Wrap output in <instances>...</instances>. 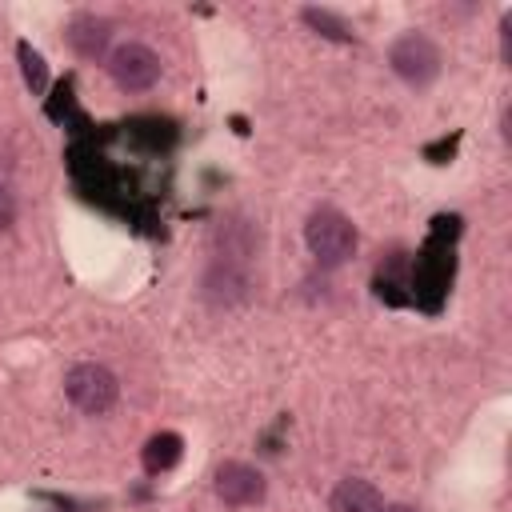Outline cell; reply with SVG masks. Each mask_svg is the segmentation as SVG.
Wrapping results in <instances>:
<instances>
[{
    "instance_id": "6da1fadb",
    "label": "cell",
    "mask_w": 512,
    "mask_h": 512,
    "mask_svg": "<svg viewBox=\"0 0 512 512\" xmlns=\"http://www.w3.org/2000/svg\"><path fill=\"white\" fill-rule=\"evenodd\" d=\"M304 244H308L312 260H316L320 268H340V264H348V260L356 256L360 236H356V224H352L340 208L320 204V208H312V216L304 220Z\"/></svg>"
},
{
    "instance_id": "7a4b0ae2",
    "label": "cell",
    "mask_w": 512,
    "mask_h": 512,
    "mask_svg": "<svg viewBox=\"0 0 512 512\" xmlns=\"http://www.w3.org/2000/svg\"><path fill=\"white\" fill-rule=\"evenodd\" d=\"M388 64H392V72H396L404 84L428 88V84L440 76L444 56H440V44H436L428 32H404V36L392 40Z\"/></svg>"
},
{
    "instance_id": "3957f363",
    "label": "cell",
    "mask_w": 512,
    "mask_h": 512,
    "mask_svg": "<svg viewBox=\"0 0 512 512\" xmlns=\"http://www.w3.org/2000/svg\"><path fill=\"white\" fill-rule=\"evenodd\" d=\"M64 396H68L84 416H104V412L116 404V396H120V380H116L104 364L84 360V364H72V368L64 372Z\"/></svg>"
},
{
    "instance_id": "277c9868",
    "label": "cell",
    "mask_w": 512,
    "mask_h": 512,
    "mask_svg": "<svg viewBox=\"0 0 512 512\" xmlns=\"http://www.w3.org/2000/svg\"><path fill=\"white\" fill-rule=\"evenodd\" d=\"M108 72H112L116 88H124V92H148L160 80V56L140 40H124L112 48Z\"/></svg>"
},
{
    "instance_id": "5b68a950",
    "label": "cell",
    "mask_w": 512,
    "mask_h": 512,
    "mask_svg": "<svg viewBox=\"0 0 512 512\" xmlns=\"http://www.w3.org/2000/svg\"><path fill=\"white\" fill-rule=\"evenodd\" d=\"M200 296L212 308H236V304H244L252 296V272L244 264H232V260H216L212 256V264L200 276Z\"/></svg>"
},
{
    "instance_id": "8992f818",
    "label": "cell",
    "mask_w": 512,
    "mask_h": 512,
    "mask_svg": "<svg viewBox=\"0 0 512 512\" xmlns=\"http://www.w3.org/2000/svg\"><path fill=\"white\" fill-rule=\"evenodd\" d=\"M212 488H216V496L228 508H252V504H260L268 496L264 472L252 468V464H244V460H224L216 468V476H212Z\"/></svg>"
},
{
    "instance_id": "52a82bcc",
    "label": "cell",
    "mask_w": 512,
    "mask_h": 512,
    "mask_svg": "<svg viewBox=\"0 0 512 512\" xmlns=\"http://www.w3.org/2000/svg\"><path fill=\"white\" fill-rule=\"evenodd\" d=\"M216 244V260H232V264H252V256L260 252V228L248 216H224L212 232Z\"/></svg>"
},
{
    "instance_id": "ba28073f",
    "label": "cell",
    "mask_w": 512,
    "mask_h": 512,
    "mask_svg": "<svg viewBox=\"0 0 512 512\" xmlns=\"http://www.w3.org/2000/svg\"><path fill=\"white\" fill-rule=\"evenodd\" d=\"M64 40H68V48H72L76 56L100 60V56L108 52V44H112V20H104V16H96V12H80V16L68 20Z\"/></svg>"
},
{
    "instance_id": "9c48e42d",
    "label": "cell",
    "mask_w": 512,
    "mask_h": 512,
    "mask_svg": "<svg viewBox=\"0 0 512 512\" xmlns=\"http://www.w3.org/2000/svg\"><path fill=\"white\" fill-rule=\"evenodd\" d=\"M384 508V496L372 480H360V476H348L332 488L328 496V512H380Z\"/></svg>"
},
{
    "instance_id": "30bf717a",
    "label": "cell",
    "mask_w": 512,
    "mask_h": 512,
    "mask_svg": "<svg viewBox=\"0 0 512 512\" xmlns=\"http://www.w3.org/2000/svg\"><path fill=\"white\" fill-rule=\"evenodd\" d=\"M184 452V440L176 432H156L148 444H144V468L148 472H168Z\"/></svg>"
},
{
    "instance_id": "8fae6325",
    "label": "cell",
    "mask_w": 512,
    "mask_h": 512,
    "mask_svg": "<svg viewBox=\"0 0 512 512\" xmlns=\"http://www.w3.org/2000/svg\"><path fill=\"white\" fill-rule=\"evenodd\" d=\"M300 20H304L312 32L328 36V40H340V44H348V40H352L348 20H344V16H336V12H328V8H304V12H300Z\"/></svg>"
},
{
    "instance_id": "7c38bea8",
    "label": "cell",
    "mask_w": 512,
    "mask_h": 512,
    "mask_svg": "<svg viewBox=\"0 0 512 512\" xmlns=\"http://www.w3.org/2000/svg\"><path fill=\"white\" fill-rule=\"evenodd\" d=\"M16 52H20V64H24V80H28V88H32V92H44V84H48L44 56H40L36 48H28V44H20Z\"/></svg>"
},
{
    "instance_id": "4fadbf2b",
    "label": "cell",
    "mask_w": 512,
    "mask_h": 512,
    "mask_svg": "<svg viewBox=\"0 0 512 512\" xmlns=\"http://www.w3.org/2000/svg\"><path fill=\"white\" fill-rule=\"evenodd\" d=\"M12 220H16V200H12V192L0 184V232L12 228Z\"/></svg>"
},
{
    "instance_id": "5bb4252c",
    "label": "cell",
    "mask_w": 512,
    "mask_h": 512,
    "mask_svg": "<svg viewBox=\"0 0 512 512\" xmlns=\"http://www.w3.org/2000/svg\"><path fill=\"white\" fill-rule=\"evenodd\" d=\"M380 512H420V508H412V504H384Z\"/></svg>"
}]
</instances>
